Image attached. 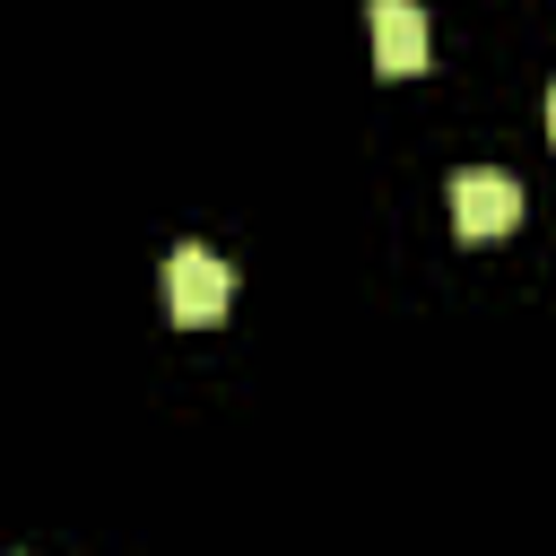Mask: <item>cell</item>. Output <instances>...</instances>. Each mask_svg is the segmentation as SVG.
Wrapping results in <instances>:
<instances>
[{
  "label": "cell",
  "mask_w": 556,
  "mask_h": 556,
  "mask_svg": "<svg viewBox=\"0 0 556 556\" xmlns=\"http://www.w3.org/2000/svg\"><path fill=\"white\" fill-rule=\"evenodd\" d=\"M226 295H235V269H226L208 243H182V252L165 261V313H174L182 330H208V321L226 313Z\"/></svg>",
  "instance_id": "obj_1"
},
{
  "label": "cell",
  "mask_w": 556,
  "mask_h": 556,
  "mask_svg": "<svg viewBox=\"0 0 556 556\" xmlns=\"http://www.w3.org/2000/svg\"><path fill=\"white\" fill-rule=\"evenodd\" d=\"M452 226H460L469 243L513 235V226H521V182L495 174V165H460V174H452Z\"/></svg>",
  "instance_id": "obj_2"
},
{
  "label": "cell",
  "mask_w": 556,
  "mask_h": 556,
  "mask_svg": "<svg viewBox=\"0 0 556 556\" xmlns=\"http://www.w3.org/2000/svg\"><path fill=\"white\" fill-rule=\"evenodd\" d=\"M426 9L417 0H374V70L382 78H417L426 70Z\"/></svg>",
  "instance_id": "obj_3"
},
{
  "label": "cell",
  "mask_w": 556,
  "mask_h": 556,
  "mask_svg": "<svg viewBox=\"0 0 556 556\" xmlns=\"http://www.w3.org/2000/svg\"><path fill=\"white\" fill-rule=\"evenodd\" d=\"M547 139H556V87H547Z\"/></svg>",
  "instance_id": "obj_4"
}]
</instances>
